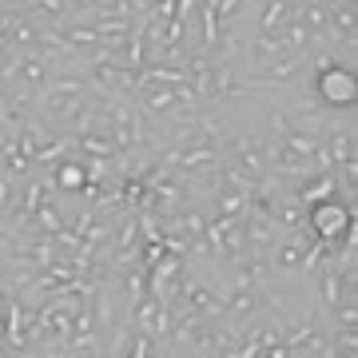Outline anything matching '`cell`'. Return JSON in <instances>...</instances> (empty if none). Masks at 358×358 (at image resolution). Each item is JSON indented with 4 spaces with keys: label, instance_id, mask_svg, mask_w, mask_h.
Listing matches in <instances>:
<instances>
[{
    "label": "cell",
    "instance_id": "1",
    "mask_svg": "<svg viewBox=\"0 0 358 358\" xmlns=\"http://www.w3.org/2000/svg\"><path fill=\"white\" fill-rule=\"evenodd\" d=\"M310 223H315V231H319V239H343L346 231H350V215H346V207L338 203V199H322V203H315Z\"/></svg>",
    "mask_w": 358,
    "mask_h": 358
},
{
    "label": "cell",
    "instance_id": "2",
    "mask_svg": "<svg viewBox=\"0 0 358 358\" xmlns=\"http://www.w3.org/2000/svg\"><path fill=\"white\" fill-rule=\"evenodd\" d=\"M319 92H322V100L334 103V108H350L358 96V84L346 68H327L319 76Z\"/></svg>",
    "mask_w": 358,
    "mask_h": 358
},
{
    "label": "cell",
    "instance_id": "3",
    "mask_svg": "<svg viewBox=\"0 0 358 358\" xmlns=\"http://www.w3.org/2000/svg\"><path fill=\"white\" fill-rule=\"evenodd\" d=\"M60 179H64V183H80L84 176H80V167H76V171H72V167H64V176H60Z\"/></svg>",
    "mask_w": 358,
    "mask_h": 358
}]
</instances>
